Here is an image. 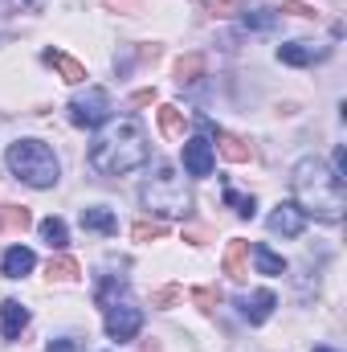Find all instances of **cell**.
Segmentation results:
<instances>
[{"label": "cell", "instance_id": "obj_1", "mask_svg": "<svg viewBox=\"0 0 347 352\" xmlns=\"http://www.w3.org/2000/svg\"><path fill=\"white\" fill-rule=\"evenodd\" d=\"M147 156H152V144L139 119H115L90 144V168L98 176H127L143 168Z\"/></svg>", "mask_w": 347, "mask_h": 352}, {"label": "cell", "instance_id": "obj_2", "mask_svg": "<svg viewBox=\"0 0 347 352\" xmlns=\"http://www.w3.org/2000/svg\"><path fill=\"white\" fill-rule=\"evenodd\" d=\"M290 188H294V205L307 213V217H319V221H339L347 209L344 201V184L331 176V168L319 160V156H302L290 173Z\"/></svg>", "mask_w": 347, "mask_h": 352}, {"label": "cell", "instance_id": "obj_3", "mask_svg": "<svg viewBox=\"0 0 347 352\" xmlns=\"http://www.w3.org/2000/svg\"><path fill=\"white\" fill-rule=\"evenodd\" d=\"M4 160H8L12 176L25 180L29 188H53L58 176H62V164H58L53 148L41 144V140H16V144H8Z\"/></svg>", "mask_w": 347, "mask_h": 352}, {"label": "cell", "instance_id": "obj_4", "mask_svg": "<svg viewBox=\"0 0 347 352\" xmlns=\"http://www.w3.org/2000/svg\"><path fill=\"white\" fill-rule=\"evenodd\" d=\"M139 201H143L147 213H160V217H188V209H192V192H188L184 176L176 173L172 164H160L143 180Z\"/></svg>", "mask_w": 347, "mask_h": 352}, {"label": "cell", "instance_id": "obj_5", "mask_svg": "<svg viewBox=\"0 0 347 352\" xmlns=\"http://www.w3.org/2000/svg\"><path fill=\"white\" fill-rule=\"evenodd\" d=\"M110 119V94L102 87H90L86 94L70 98V123L74 127H102Z\"/></svg>", "mask_w": 347, "mask_h": 352}, {"label": "cell", "instance_id": "obj_6", "mask_svg": "<svg viewBox=\"0 0 347 352\" xmlns=\"http://www.w3.org/2000/svg\"><path fill=\"white\" fill-rule=\"evenodd\" d=\"M143 332V311L135 303H110L106 307V336L110 340H135Z\"/></svg>", "mask_w": 347, "mask_h": 352}, {"label": "cell", "instance_id": "obj_7", "mask_svg": "<svg viewBox=\"0 0 347 352\" xmlns=\"http://www.w3.org/2000/svg\"><path fill=\"white\" fill-rule=\"evenodd\" d=\"M213 164H217V144L208 135L184 140V173L188 176H213Z\"/></svg>", "mask_w": 347, "mask_h": 352}, {"label": "cell", "instance_id": "obj_8", "mask_svg": "<svg viewBox=\"0 0 347 352\" xmlns=\"http://www.w3.org/2000/svg\"><path fill=\"white\" fill-rule=\"evenodd\" d=\"M270 230L282 234V238H298V234L307 230V213H302L294 201H282V205L270 213Z\"/></svg>", "mask_w": 347, "mask_h": 352}, {"label": "cell", "instance_id": "obj_9", "mask_svg": "<svg viewBox=\"0 0 347 352\" xmlns=\"http://www.w3.org/2000/svg\"><path fill=\"white\" fill-rule=\"evenodd\" d=\"M237 307H241V316H246L250 324H265V320L274 316V307H278V295L261 287V291H254V295L237 299Z\"/></svg>", "mask_w": 347, "mask_h": 352}, {"label": "cell", "instance_id": "obj_10", "mask_svg": "<svg viewBox=\"0 0 347 352\" xmlns=\"http://www.w3.org/2000/svg\"><path fill=\"white\" fill-rule=\"evenodd\" d=\"M41 62H45V66H53V70L62 74V82H70V87H78V82H86V66H82L78 58H70V54H62V50H45V54H41Z\"/></svg>", "mask_w": 347, "mask_h": 352}, {"label": "cell", "instance_id": "obj_11", "mask_svg": "<svg viewBox=\"0 0 347 352\" xmlns=\"http://www.w3.org/2000/svg\"><path fill=\"white\" fill-rule=\"evenodd\" d=\"M327 50L323 45H311V41H290V45H278V62L286 66H311V62H323Z\"/></svg>", "mask_w": 347, "mask_h": 352}, {"label": "cell", "instance_id": "obj_12", "mask_svg": "<svg viewBox=\"0 0 347 352\" xmlns=\"http://www.w3.org/2000/svg\"><path fill=\"white\" fill-rule=\"evenodd\" d=\"M25 328H29V307L16 303V299H4L0 303V332H4V340H16Z\"/></svg>", "mask_w": 347, "mask_h": 352}, {"label": "cell", "instance_id": "obj_13", "mask_svg": "<svg viewBox=\"0 0 347 352\" xmlns=\"http://www.w3.org/2000/svg\"><path fill=\"white\" fill-rule=\"evenodd\" d=\"M33 266H37V254H33L29 246H8V250H4V263H0V270H4V278H25Z\"/></svg>", "mask_w": 347, "mask_h": 352}, {"label": "cell", "instance_id": "obj_14", "mask_svg": "<svg viewBox=\"0 0 347 352\" xmlns=\"http://www.w3.org/2000/svg\"><path fill=\"white\" fill-rule=\"evenodd\" d=\"M246 258H250V242L233 238V242L225 246V258H221V270H225L229 278H246V274H250V266H246Z\"/></svg>", "mask_w": 347, "mask_h": 352}, {"label": "cell", "instance_id": "obj_15", "mask_svg": "<svg viewBox=\"0 0 347 352\" xmlns=\"http://www.w3.org/2000/svg\"><path fill=\"white\" fill-rule=\"evenodd\" d=\"M29 226H33V217H29L25 205H0V234L16 238V234H25Z\"/></svg>", "mask_w": 347, "mask_h": 352}, {"label": "cell", "instance_id": "obj_16", "mask_svg": "<svg viewBox=\"0 0 347 352\" xmlns=\"http://www.w3.org/2000/svg\"><path fill=\"white\" fill-rule=\"evenodd\" d=\"M82 230H94V234H115V230H119V217H115L110 209H102V205H90V209H82Z\"/></svg>", "mask_w": 347, "mask_h": 352}, {"label": "cell", "instance_id": "obj_17", "mask_svg": "<svg viewBox=\"0 0 347 352\" xmlns=\"http://www.w3.org/2000/svg\"><path fill=\"white\" fill-rule=\"evenodd\" d=\"M200 78H204V58L200 54H188V58L176 62V82L180 87H196Z\"/></svg>", "mask_w": 347, "mask_h": 352}, {"label": "cell", "instance_id": "obj_18", "mask_svg": "<svg viewBox=\"0 0 347 352\" xmlns=\"http://www.w3.org/2000/svg\"><path fill=\"white\" fill-rule=\"evenodd\" d=\"M41 238H45L49 250H66V246H70V230H66L62 217H45V221H41Z\"/></svg>", "mask_w": 347, "mask_h": 352}, {"label": "cell", "instance_id": "obj_19", "mask_svg": "<svg viewBox=\"0 0 347 352\" xmlns=\"http://www.w3.org/2000/svg\"><path fill=\"white\" fill-rule=\"evenodd\" d=\"M127 287V278L123 274H102V283H98V291H94V299H98V307H110V303H119V291Z\"/></svg>", "mask_w": 347, "mask_h": 352}, {"label": "cell", "instance_id": "obj_20", "mask_svg": "<svg viewBox=\"0 0 347 352\" xmlns=\"http://www.w3.org/2000/svg\"><path fill=\"white\" fill-rule=\"evenodd\" d=\"M254 263H258L261 274H286V258H282V254H274L265 242H258V246H254Z\"/></svg>", "mask_w": 347, "mask_h": 352}, {"label": "cell", "instance_id": "obj_21", "mask_svg": "<svg viewBox=\"0 0 347 352\" xmlns=\"http://www.w3.org/2000/svg\"><path fill=\"white\" fill-rule=\"evenodd\" d=\"M160 131H164L168 140H180V135H184V111H180V107H172V102L160 107Z\"/></svg>", "mask_w": 347, "mask_h": 352}, {"label": "cell", "instance_id": "obj_22", "mask_svg": "<svg viewBox=\"0 0 347 352\" xmlns=\"http://www.w3.org/2000/svg\"><path fill=\"white\" fill-rule=\"evenodd\" d=\"M221 156L233 160V164H246V160H254V148L237 135H221Z\"/></svg>", "mask_w": 347, "mask_h": 352}, {"label": "cell", "instance_id": "obj_23", "mask_svg": "<svg viewBox=\"0 0 347 352\" xmlns=\"http://www.w3.org/2000/svg\"><path fill=\"white\" fill-rule=\"evenodd\" d=\"M278 21H282V12H274V8H254V12H246V16H241V25H246V29H258V33L274 29Z\"/></svg>", "mask_w": 347, "mask_h": 352}, {"label": "cell", "instance_id": "obj_24", "mask_svg": "<svg viewBox=\"0 0 347 352\" xmlns=\"http://www.w3.org/2000/svg\"><path fill=\"white\" fill-rule=\"evenodd\" d=\"M225 205H229L237 217H254V213H258V201H254V197H241L237 188H225Z\"/></svg>", "mask_w": 347, "mask_h": 352}, {"label": "cell", "instance_id": "obj_25", "mask_svg": "<svg viewBox=\"0 0 347 352\" xmlns=\"http://www.w3.org/2000/svg\"><path fill=\"white\" fill-rule=\"evenodd\" d=\"M49 278H62V283H70V278H78V263H74L70 254H58V258L49 263Z\"/></svg>", "mask_w": 347, "mask_h": 352}, {"label": "cell", "instance_id": "obj_26", "mask_svg": "<svg viewBox=\"0 0 347 352\" xmlns=\"http://www.w3.org/2000/svg\"><path fill=\"white\" fill-rule=\"evenodd\" d=\"M164 234H168V226H160V221H139V226L131 230L135 242H160Z\"/></svg>", "mask_w": 347, "mask_h": 352}, {"label": "cell", "instance_id": "obj_27", "mask_svg": "<svg viewBox=\"0 0 347 352\" xmlns=\"http://www.w3.org/2000/svg\"><path fill=\"white\" fill-rule=\"evenodd\" d=\"M192 303H196L200 311H217L221 291H217V287H192Z\"/></svg>", "mask_w": 347, "mask_h": 352}, {"label": "cell", "instance_id": "obj_28", "mask_svg": "<svg viewBox=\"0 0 347 352\" xmlns=\"http://www.w3.org/2000/svg\"><path fill=\"white\" fill-rule=\"evenodd\" d=\"M180 299H184V291H180V287H164V291H156V295H152V303H156V307H172V303H180Z\"/></svg>", "mask_w": 347, "mask_h": 352}, {"label": "cell", "instance_id": "obj_29", "mask_svg": "<svg viewBox=\"0 0 347 352\" xmlns=\"http://www.w3.org/2000/svg\"><path fill=\"white\" fill-rule=\"evenodd\" d=\"M331 176H335L339 184L347 180V152L344 148H335V156H331Z\"/></svg>", "mask_w": 347, "mask_h": 352}, {"label": "cell", "instance_id": "obj_30", "mask_svg": "<svg viewBox=\"0 0 347 352\" xmlns=\"http://www.w3.org/2000/svg\"><path fill=\"white\" fill-rule=\"evenodd\" d=\"M278 12H294V16H315V8H311V4H298V0H286V4L278 8Z\"/></svg>", "mask_w": 347, "mask_h": 352}, {"label": "cell", "instance_id": "obj_31", "mask_svg": "<svg viewBox=\"0 0 347 352\" xmlns=\"http://www.w3.org/2000/svg\"><path fill=\"white\" fill-rule=\"evenodd\" d=\"M45 352H78V340H70V336H62V340H49Z\"/></svg>", "mask_w": 347, "mask_h": 352}, {"label": "cell", "instance_id": "obj_32", "mask_svg": "<svg viewBox=\"0 0 347 352\" xmlns=\"http://www.w3.org/2000/svg\"><path fill=\"white\" fill-rule=\"evenodd\" d=\"M106 4H110V8H115V4H119V8H135V0H106Z\"/></svg>", "mask_w": 347, "mask_h": 352}, {"label": "cell", "instance_id": "obj_33", "mask_svg": "<svg viewBox=\"0 0 347 352\" xmlns=\"http://www.w3.org/2000/svg\"><path fill=\"white\" fill-rule=\"evenodd\" d=\"M315 352H335V349H327V344H319V349H315Z\"/></svg>", "mask_w": 347, "mask_h": 352}, {"label": "cell", "instance_id": "obj_34", "mask_svg": "<svg viewBox=\"0 0 347 352\" xmlns=\"http://www.w3.org/2000/svg\"><path fill=\"white\" fill-rule=\"evenodd\" d=\"M8 4H29V0H8Z\"/></svg>", "mask_w": 347, "mask_h": 352}]
</instances>
